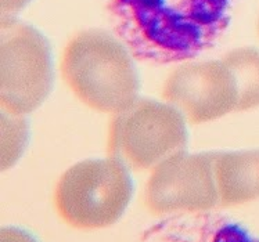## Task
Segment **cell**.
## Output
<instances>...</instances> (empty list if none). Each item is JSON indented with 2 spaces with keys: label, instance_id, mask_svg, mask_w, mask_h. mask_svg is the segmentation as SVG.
I'll use <instances>...</instances> for the list:
<instances>
[{
  "label": "cell",
  "instance_id": "cell-1",
  "mask_svg": "<svg viewBox=\"0 0 259 242\" xmlns=\"http://www.w3.org/2000/svg\"><path fill=\"white\" fill-rule=\"evenodd\" d=\"M115 35L136 60L191 61L228 31L234 0H103Z\"/></svg>",
  "mask_w": 259,
  "mask_h": 242
},
{
  "label": "cell",
  "instance_id": "cell-2",
  "mask_svg": "<svg viewBox=\"0 0 259 242\" xmlns=\"http://www.w3.org/2000/svg\"><path fill=\"white\" fill-rule=\"evenodd\" d=\"M135 56L116 35L99 28L69 37L60 74L72 94L90 110L115 115L139 100Z\"/></svg>",
  "mask_w": 259,
  "mask_h": 242
},
{
  "label": "cell",
  "instance_id": "cell-3",
  "mask_svg": "<svg viewBox=\"0 0 259 242\" xmlns=\"http://www.w3.org/2000/svg\"><path fill=\"white\" fill-rule=\"evenodd\" d=\"M133 197L129 168L119 159H86L67 169L54 189V208L72 228L100 230L121 219Z\"/></svg>",
  "mask_w": 259,
  "mask_h": 242
},
{
  "label": "cell",
  "instance_id": "cell-4",
  "mask_svg": "<svg viewBox=\"0 0 259 242\" xmlns=\"http://www.w3.org/2000/svg\"><path fill=\"white\" fill-rule=\"evenodd\" d=\"M187 121L166 101L138 100L112 115L108 127V157L135 170H153L175 154L186 151Z\"/></svg>",
  "mask_w": 259,
  "mask_h": 242
},
{
  "label": "cell",
  "instance_id": "cell-5",
  "mask_svg": "<svg viewBox=\"0 0 259 242\" xmlns=\"http://www.w3.org/2000/svg\"><path fill=\"white\" fill-rule=\"evenodd\" d=\"M53 61L48 39L16 17H2L0 106L25 116L46 101L53 87Z\"/></svg>",
  "mask_w": 259,
  "mask_h": 242
},
{
  "label": "cell",
  "instance_id": "cell-6",
  "mask_svg": "<svg viewBox=\"0 0 259 242\" xmlns=\"http://www.w3.org/2000/svg\"><path fill=\"white\" fill-rule=\"evenodd\" d=\"M215 151H182L151 170L144 188V204L153 215H180L213 211L219 206Z\"/></svg>",
  "mask_w": 259,
  "mask_h": 242
},
{
  "label": "cell",
  "instance_id": "cell-7",
  "mask_svg": "<svg viewBox=\"0 0 259 242\" xmlns=\"http://www.w3.org/2000/svg\"><path fill=\"white\" fill-rule=\"evenodd\" d=\"M161 95L190 125H202L236 112L237 89L222 60L186 61L165 79Z\"/></svg>",
  "mask_w": 259,
  "mask_h": 242
},
{
  "label": "cell",
  "instance_id": "cell-8",
  "mask_svg": "<svg viewBox=\"0 0 259 242\" xmlns=\"http://www.w3.org/2000/svg\"><path fill=\"white\" fill-rule=\"evenodd\" d=\"M170 216L146 231L142 242H259L248 228L222 213L206 211Z\"/></svg>",
  "mask_w": 259,
  "mask_h": 242
},
{
  "label": "cell",
  "instance_id": "cell-9",
  "mask_svg": "<svg viewBox=\"0 0 259 242\" xmlns=\"http://www.w3.org/2000/svg\"><path fill=\"white\" fill-rule=\"evenodd\" d=\"M213 170L221 208L259 198V150L215 151Z\"/></svg>",
  "mask_w": 259,
  "mask_h": 242
},
{
  "label": "cell",
  "instance_id": "cell-10",
  "mask_svg": "<svg viewBox=\"0 0 259 242\" xmlns=\"http://www.w3.org/2000/svg\"><path fill=\"white\" fill-rule=\"evenodd\" d=\"M221 60L230 69L236 82V89H237L236 112L258 108L259 50L254 47L233 49Z\"/></svg>",
  "mask_w": 259,
  "mask_h": 242
},
{
  "label": "cell",
  "instance_id": "cell-11",
  "mask_svg": "<svg viewBox=\"0 0 259 242\" xmlns=\"http://www.w3.org/2000/svg\"><path fill=\"white\" fill-rule=\"evenodd\" d=\"M28 146V122L22 115L2 110V170L16 165Z\"/></svg>",
  "mask_w": 259,
  "mask_h": 242
},
{
  "label": "cell",
  "instance_id": "cell-12",
  "mask_svg": "<svg viewBox=\"0 0 259 242\" xmlns=\"http://www.w3.org/2000/svg\"><path fill=\"white\" fill-rule=\"evenodd\" d=\"M0 242H37V239L24 228L9 226L2 228Z\"/></svg>",
  "mask_w": 259,
  "mask_h": 242
},
{
  "label": "cell",
  "instance_id": "cell-13",
  "mask_svg": "<svg viewBox=\"0 0 259 242\" xmlns=\"http://www.w3.org/2000/svg\"><path fill=\"white\" fill-rule=\"evenodd\" d=\"M31 0H0L2 17H16L22 11Z\"/></svg>",
  "mask_w": 259,
  "mask_h": 242
},
{
  "label": "cell",
  "instance_id": "cell-14",
  "mask_svg": "<svg viewBox=\"0 0 259 242\" xmlns=\"http://www.w3.org/2000/svg\"><path fill=\"white\" fill-rule=\"evenodd\" d=\"M256 32H258V36H259V17H258V22H256Z\"/></svg>",
  "mask_w": 259,
  "mask_h": 242
}]
</instances>
